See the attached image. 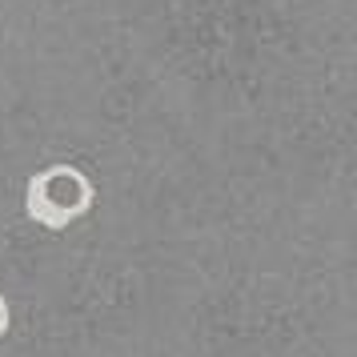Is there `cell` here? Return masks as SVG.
<instances>
[{"label": "cell", "instance_id": "1", "mask_svg": "<svg viewBox=\"0 0 357 357\" xmlns=\"http://www.w3.org/2000/svg\"><path fill=\"white\" fill-rule=\"evenodd\" d=\"M4 329H8V305L0 301V333H4Z\"/></svg>", "mask_w": 357, "mask_h": 357}]
</instances>
